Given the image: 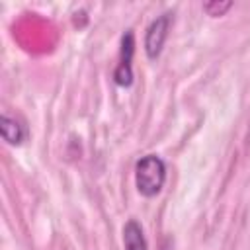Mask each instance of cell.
<instances>
[{"label":"cell","mask_w":250,"mask_h":250,"mask_svg":"<svg viewBox=\"0 0 250 250\" xmlns=\"http://www.w3.org/2000/svg\"><path fill=\"white\" fill-rule=\"evenodd\" d=\"M166 180V166L162 162V158H158L156 154H146L143 156L137 166H135V184L141 195L145 197H152L156 195Z\"/></svg>","instance_id":"1"},{"label":"cell","mask_w":250,"mask_h":250,"mask_svg":"<svg viewBox=\"0 0 250 250\" xmlns=\"http://www.w3.org/2000/svg\"><path fill=\"white\" fill-rule=\"evenodd\" d=\"M170 14H162L156 20H152V23L146 29L145 35V51L148 59H156L162 51V45L168 37V29H170Z\"/></svg>","instance_id":"2"},{"label":"cell","mask_w":250,"mask_h":250,"mask_svg":"<svg viewBox=\"0 0 250 250\" xmlns=\"http://www.w3.org/2000/svg\"><path fill=\"white\" fill-rule=\"evenodd\" d=\"M135 51V41H133V31H127L121 39V61L113 72L115 84L117 86H131L133 82V68H131V59Z\"/></svg>","instance_id":"3"},{"label":"cell","mask_w":250,"mask_h":250,"mask_svg":"<svg viewBox=\"0 0 250 250\" xmlns=\"http://www.w3.org/2000/svg\"><path fill=\"white\" fill-rule=\"evenodd\" d=\"M123 244H125V250H146L143 229L135 219L127 221L123 227Z\"/></svg>","instance_id":"4"},{"label":"cell","mask_w":250,"mask_h":250,"mask_svg":"<svg viewBox=\"0 0 250 250\" xmlns=\"http://www.w3.org/2000/svg\"><path fill=\"white\" fill-rule=\"evenodd\" d=\"M0 131H2L4 141L10 143V145H20L23 141V137H25L23 125L18 119L10 117V115H2L0 117Z\"/></svg>","instance_id":"5"},{"label":"cell","mask_w":250,"mask_h":250,"mask_svg":"<svg viewBox=\"0 0 250 250\" xmlns=\"http://www.w3.org/2000/svg\"><path fill=\"white\" fill-rule=\"evenodd\" d=\"M232 2L229 0H211V2H205L203 4V12L211 18H217V16H223L227 10H230Z\"/></svg>","instance_id":"6"}]
</instances>
